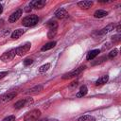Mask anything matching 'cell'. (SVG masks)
<instances>
[{"label":"cell","mask_w":121,"mask_h":121,"mask_svg":"<svg viewBox=\"0 0 121 121\" xmlns=\"http://www.w3.org/2000/svg\"><path fill=\"white\" fill-rule=\"evenodd\" d=\"M38 22H39V17L37 15H28L23 19L22 25L26 27H29V26H35Z\"/></svg>","instance_id":"obj_1"},{"label":"cell","mask_w":121,"mask_h":121,"mask_svg":"<svg viewBox=\"0 0 121 121\" xmlns=\"http://www.w3.org/2000/svg\"><path fill=\"white\" fill-rule=\"evenodd\" d=\"M40 115H41V111L38 109H34L26 112V114L24 117V121H37Z\"/></svg>","instance_id":"obj_2"},{"label":"cell","mask_w":121,"mask_h":121,"mask_svg":"<svg viewBox=\"0 0 121 121\" xmlns=\"http://www.w3.org/2000/svg\"><path fill=\"white\" fill-rule=\"evenodd\" d=\"M85 68H86V66H85V65L79 66V67H78V68H76V69L72 70L71 72L64 74V75L62 76V78H63V79H68V78H74V77H77V76H78L82 71H84V70H85Z\"/></svg>","instance_id":"obj_3"},{"label":"cell","mask_w":121,"mask_h":121,"mask_svg":"<svg viewBox=\"0 0 121 121\" xmlns=\"http://www.w3.org/2000/svg\"><path fill=\"white\" fill-rule=\"evenodd\" d=\"M15 55H16V49L13 48V49L9 50L8 52H5L3 55H1L0 56V60H3V61H5V62L10 61V60H12L14 59Z\"/></svg>","instance_id":"obj_4"},{"label":"cell","mask_w":121,"mask_h":121,"mask_svg":"<svg viewBox=\"0 0 121 121\" xmlns=\"http://www.w3.org/2000/svg\"><path fill=\"white\" fill-rule=\"evenodd\" d=\"M30 47H31V43L29 42H27V43H24L23 45H21V46L16 48V54L18 56H23V55H25V54H26L28 52Z\"/></svg>","instance_id":"obj_5"},{"label":"cell","mask_w":121,"mask_h":121,"mask_svg":"<svg viewBox=\"0 0 121 121\" xmlns=\"http://www.w3.org/2000/svg\"><path fill=\"white\" fill-rule=\"evenodd\" d=\"M31 103H33V99H32L31 97L24 98V99L18 100V101L14 104V108H15V109H21V108H23V107H26V106L30 105Z\"/></svg>","instance_id":"obj_6"},{"label":"cell","mask_w":121,"mask_h":121,"mask_svg":"<svg viewBox=\"0 0 121 121\" xmlns=\"http://www.w3.org/2000/svg\"><path fill=\"white\" fill-rule=\"evenodd\" d=\"M16 95H17V93H16V92H9V93H7V94L2 95L0 96V104L11 100V99L14 98Z\"/></svg>","instance_id":"obj_7"},{"label":"cell","mask_w":121,"mask_h":121,"mask_svg":"<svg viewBox=\"0 0 121 121\" xmlns=\"http://www.w3.org/2000/svg\"><path fill=\"white\" fill-rule=\"evenodd\" d=\"M22 12H23V10H22L21 9H18L17 10H15V11L9 16V23H15V22L21 17Z\"/></svg>","instance_id":"obj_8"},{"label":"cell","mask_w":121,"mask_h":121,"mask_svg":"<svg viewBox=\"0 0 121 121\" xmlns=\"http://www.w3.org/2000/svg\"><path fill=\"white\" fill-rule=\"evenodd\" d=\"M45 1L44 0H33L29 3V7L30 9L31 8H34V9H42L44 5H45Z\"/></svg>","instance_id":"obj_9"},{"label":"cell","mask_w":121,"mask_h":121,"mask_svg":"<svg viewBox=\"0 0 121 121\" xmlns=\"http://www.w3.org/2000/svg\"><path fill=\"white\" fill-rule=\"evenodd\" d=\"M67 16H68V12H67L66 9H63V8L59 9L55 12V17L58 18V19H64V18H66Z\"/></svg>","instance_id":"obj_10"},{"label":"cell","mask_w":121,"mask_h":121,"mask_svg":"<svg viewBox=\"0 0 121 121\" xmlns=\"http://www.w3.org/2000/svg\"><path fill=\"white\" fill-rule=\"evenodd\" d=\"M93 4H94L93 1H80L78 3V6L82 9H88L93 6Z\"/></svg>","instance_id":"obj_11"},{"label":"cell","mask_w":121,"mask_h":121,"mask_svg":"<svg viewBox=\"0 0 121 121\" xmlns=\"http://www.w3.org/2000/svg\"><path fill=\"white\" fill-rule=\"evenodd\" d=\"M99 52H100L99 49H94V50L90 51V52L87 54V57H86L87 60H94V59L99 54Z\"/></svg>","instance_id":"obj_12"},{"label":"cell","mask_w":121,"mask_h":121,"mask_svg":"<svg viewBox=\"0 0 121 121\" xmlns=\"http://www.w3.org/2000/svg\"><path fill=\"white\" fill-rule=\"evenodd\" d=\"M113 27H114L113 24H110V25H108L106 27H104V28H102L100 31H98L97 33H98L99 35H104V34H106V33H108V32L112 31V30L113 29Z\"/></svg>","instance_id":"obj_13"},{"label":"cell","mask_w":121,"mask_h":121,"mask_svg":"<svg viewBox=\"0 0 121 121\" xmlns=\"http://www.w3.org/2000/svg\"><path fill=\"white\" fill-rule=\"evenodd\" d=\"M108 79H109V76H108V75L102 76V77H100V78L95 81V85H96V86L103 85V84H105V83L108 81Z\"/></svg>","instance_id":"obj_14"},{"label":"cell","mask_w":121,"mask_h":121,"mask_svg":"<svg viewBox=\"0 0 121 121\" xmlns=\"http://www.w3.org/2000/svg\"><path fill=\"white\" fill-rule=\"evenodd\" d=\"M43 91V86L42 85H37V86H35V87H33V88H31V89H29L27 92H26V94H31V95H35V94H38V93H40V92H42Z\"/></svg>","instance_id":"obj_15"},{"label":"cell","mask_w":121,"mask_h":121,"mask_svg":"<svg viewBox=\"0 0 121 121\" xmlns=\"http://www.w3.org/2000/svg\"><path fill=\"white\" fill-rule=\"evenodd\" d=\"M107 15H108V12L106 10H103V9H97L94 13V16L95 18H102V17H105Z\"/></svg>","instance_id":"obj_16"},{"label":"cell","mask_w":121,"mask_h":121,"mask_svg":"<svg viewBox=\"0 0 121 121\" xmlns=\"http://www.w3.org/2000/svg\"><path fill=\"white\" fill-rule=\"evenodd\" d=\"M24 29H16V30H14L13 32H12V34H11V38L13 39V40H16V39H18V38H20L23 34H24Z\"/></svg>","instance_id":"obj_17"},{"label":"cell","mask_w":121,"mask_h":121,"mask_svg":"<svg viewBox=\"0 0 121 121\" xmlns=\"http://www.w3.org/2000/svg\"><path fill=\"white\" fill-rule=\"evenodd\" d=\"M87 93H88V89H87V87H86L85 85H82V86L79 88V91L78 92L77 96H78V97H82V96L86 95Z\"/></svg>","instance_id":"obj_18"},{"label":"cell","mask_w":121,"mask_h":121,"mask_svg":"<svg viewBox=\"0 0 121 121\" xmlns=\"http://www.w3.org/2000/svg\"><path fill=\"white\" fill-rule=\"evenodd\" d=\"M56 45V42H49V43H46L43 47H42V51H46V50H49L51 48H53L54 46Z\"/></svg>","instance_id":"obj_19"},{"label":"cell","mask_w":121,"mask_h":121,"mask_svg":"<svg viewBox=\"0 0 121 121\" xmlns=\"http://www.w3.org/2000/svg\"><path fill=\"white\" fill-rule=\"evenodd\" d=\"M78 121H95V118L92 115H83L78 119Z\"/></svg>","instance_id":"obj_20"},{"label":"cell","mask_w":121,"mask_h":121,"mask_svg":"<svg viewBox=\"0 0 121 121\" xmlns=\"http://www.w3.org/2000/svg\"><path fill=\"white\" fill-rule=\"evenodd\" d=\"M49 68H50V64H49V63L43 64V65H42V66L39 68V73H40V74H44L46 71H48Z\"/></svg>","instance_id":"obj_21"},{"label":"cell","mask_w":121,"mask_h":121,"mask_svg":"<svg viewBox=\"0 0 121 121\" xmlns=\"http://www.w3.org/2000/svg\"><path fill=\"white\" fill-rule=\"evenodd\" d=\"M46 26L49 27V29H57V27H58V23H57L56 21H49V22L46 24Z\"/></svg>","instance_id":"obj_22"},{"label":"cell","mask_w":121,"mask_h":121,"mask_svg":"<svg viewBox=\"0 0 121 121\" xmlns=\"http://www.w3.org/2000/svg\"><path fill=\"white\" fill-rule=\"evenodd\" d=\"M107 60V57L106 56H103V57H100L98 60H96V61H94L92 64L93 65H95V64H99V63H102L103 61H105Z\"/></svg>","instance_id":"obj_23"},{"label":"cell","mask_w":121,"mask_h":121,"mask_svg":"<svg viewBox=\"0 0 121 121\" xmlns=\"http://www.w3.org/2000/svg\"><path fill=\"white\" fill-rule=\"evenodd\" d=\"M56 34H57V29H49V31L47 33V37L49 39H52Z\"/></svg>","instance_id":"obj_24"},{"label":"cell","mask_w":121,"mask_h":121,"mask_svg":"<svg viewBox=\"0 0 121 121\" xmlns=\"http://www.w3.org/2000/svg\"><path fill=\"white\" fill-rule=\"evenodd\" d=\"M117 53H118V50H117V49H113V50H112V51L109 53L108 58H109V59H113V58L117 55Z\"/></svg>","instance_id":"obj_25"},{"label":"cell","mask_w":121,"mask_h":121,"mask_svg":"<svg viewBox=\"0 0 121 121\" xmlns=\"http://www.w3.org/2000/svg\"><path fill=\"white\" fill-rule=\"evenodd\" d=\"M24 65L25 66H28V65H30L32 62H33V60H32V59H30V58H26V59H25L24 60Z\"/></svg>","instance_id":"obj_26"},{"label":"cell","mask_w":121,"mask_h":121,"mask_svg":"<svg viewBox=\"0 0 121 121\" xmlns=\"http://www.w3.org/2000/svg\"><path fill=\"white\" fill-rule=\"evenodd\" d=\"M112 40L113 43H119L120 40H121V36H120L119 34H118V35H114V36L112 37Z\"/></svg>","instance_id":"obj_27"},{"label":"cell","mask_w":121,"mask_h":121,"mask_svg":"<svg viewBox=\"0 0 121 121\" xmlns=\"http://www.w3.org/2000/svg\"><path fill=\"white\" fill-rule=\"evenodd\" d=\"M2 121H15V116L14 115H9V116L5 117Z\"/></svg>","instance_id":"obj_28"},{"label":"cell","mask_w":121,"mask_h":121,"mask_svg":"<svg viewBox=\"0 0 121 121\" xmlns=\"http://www.w3.org/2000/svg\"><path fill=\"white\" fill-rule=\"evenodd\" d=\"M8 75V72L7 71H4V72H0V79L3 78L4 77H6Z\"/></svg>","instance_id":"obj_29"},{"label":"cell","mask_w":121,"mask_h":121,"mask_svg":"<svg viewBox=\"0 0 121 121\" xmlns=\"http://www.w3.org/2000/svg\"><path fill=\"white\" fill-rule=\"evenodd\" d=\"M40 121H58L57 119H43V120H40Z\"/></svg>","instance_id":"obj_30"},{"label":"cell","mask_w":121,"mask_h":121,"mask_svg":"<svg viewBox=\"0 0 121 121\" xmlns=\"http://www.w3.org/2000/svg\"><path fill=\"white\" fill-rule=\"evenodd\" d=\"M120 29H121V26H120V25H117V26H116V31H117V32H120V31H121Z\"/></svg>","instance_id":"obj_31"},{"label":"cell","mask_w":121,"mask_h":121,"mask_svg":"<svg viewBox=\"0 0 121 121\" xmlns=\"http://www.w3.org/2000/svg\"><path fill=\"white\" fill-rule=\"evenodd\" d=\"M2 12H3V6L0 4V14H1Z\"/></svg>","instance_id":"obj_32"},{"label":"cell","mask_w":121,"mask_h":121,"mask_svg":"<svg viewBox=\"0 0 121 121\" xmlns=\"http://www.w3.org/2000/svg\"><path fill=\"white\" fill-rule=\"evenodd\" d=\"M29 10H31V9H29L28 7H26V11H27V12H28Z\"/></svg>","instance_id":"obj_33"},{"label":"cell","mask_w":121,"mask_h":121,"mask_svg":"<svg viewBox=\"0 0 121 121\" xmlns=\"http://www.w3.org/2000/svg\"><path fill=\"white\" fill-rule=\"evenodd\" d=\"M3 25V20H0V26Z\"/></svg>","instance_id":"obj_34"}]
</instances>
